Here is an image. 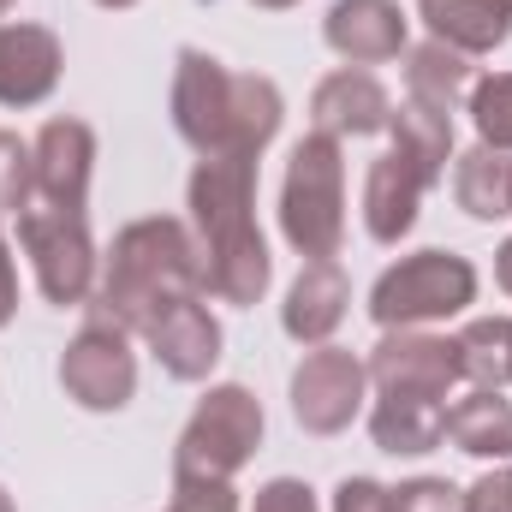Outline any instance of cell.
Returning <instances> with one entry per match:
<instances>
[{"label":"cell","mask_w":512,"mask_h":512,"mask_svg":"<svg viewBox=\"0 0 512 512\" xmlns=\"http://www.w3.org/2000/svg\"><path fill=\"white\" fill-rule=\"evenodd\" d=\"M256 203V155H203L191 173V221L203 251V292L221 304H256L268 292L274 256L262 245Z\"/></svg>","instance_id":"obj_1"},{"label":"cell","mask_w":512,"mask_h":512,"mask_svg":"<svg viewBox=\"0 0 512 512\" xmlns=\"http://www.w3.org/2000/svg\"><path fill=\"white\" fill-rule=\"evenodd\" d=\"M280 90L274 78L227 72L203 48H179L173 66V126L197 155H262L280 131Z\"/></svg>","instance_id":"obj_2"},{"label":"cell","mask_w":512,"mask_h":512,"mask_svg":"<svg viewBox=\"0 0 512 512\" xmlns=\"http://www.w3.org/2000/svg\"><path fill=\"white\" fill-rule=\"evenodd\" d=\"M185 298H203V251L185 221L149 215V221H131L126 233H114L90 310L114 316L126 334H149V322Z\"/></svg>","instance_id":"obj_3"},{"label":"cell","mask_w":512,"mask_h":512,"mask_svg":"<svg viewBox=\"0 0 512 512\" xmlns=\"http://www.w3.org/2000/svg\"><path fill=\"white\" fill-rule=\"evenodd\" d=\"M280 233L286 245L310 262H334L346 245V161L340 137L310 131L286 155V185H280Z\"/></svg>","instance_id":"obj_4"},{"label":"cell","mask_w":512,"mask_h":512,"mask_svg":"<svg viewBox=\"0 0 512 512\" xmlns=\"http://www.w3.org/2000/svg\"><path fill=\"white\" fill-rule=\"evenodd\" d=\"M262 447V405L251 387L227 382L209 387L203 405L191 411L179 447H173V477H203V483H233L251 453Z\"/></svg>","instance_id":"obj_5"},{"label":"cell","mask_w":512,"mask_h":512,"mask_svg":"<svg viewBox=\"0 0 512 512\" xmlns=\"http://www.w3.org/2000/svg\"><path fill=\"white\" fill-rule=\"evenodd\" d=\"M465 304H477V268L453 251H417L399 256L370 292V316L382 328H423L447 322Z\"/></svg>","instance_id":"obj_6"},{"label":"cell","mask_w":512,"mask_h":512,"mask_svg":"<svg viewBox=\"0 0 512 512\" xmlns=\"http://www.w3.org/2000/svg\"><path fill=\"white\" fill-rule=\"evenodd\" d=\"M18 245L36 268V286L48 304H84L96 298V239L84 227V209H54V203H30L18 215Z\"/></svg>","instance_id":"obj_7"},{"label":"cell","mask_w":512,"mask_h":512,"mask_svg":"<svg viewBox=\"0 0 512 512\" xmlns=\"http://www.w3.org/2000/svg\"><path fill=\"white\" fill-rule=\"evenodd\" d=\"M60 387L84 411H120V405H131V393H137V358H131V334L114 316L90 310V322L78 328V340L60 358Z\"/></svg>","instance_id":"obj_8"},{"label":"cell","mask_w":512,"mask_h":512,"mask_svg":"<svg viewBox=\"0 0 512 512\" xmlns=\"http://www.w3.org/2000/svg\"><path fill=\"white\" fill-rule=\"evenodd\" d=\"M364 387H370L364 358H352L346 346H316L292 370V417L310 435H340L364 411Z\"/></svg>","instance_id":"obj_9"},{"label":"cell","mask_w":512,"mask_h":512,"mask_svg":"<svg viewBox=\"0 0 512 512\" xmlns=\"http://www.w3.org/2000/svg\"><path fill=\"white\" fill-rule=\"evenodd\" d=\"M364 370H370L376 393H423V399H447L465 382L459 340L423 334V328H387Z\"/></svg>","instance_id":"obj_10"},{"label":"cell","mask_w":512,"mask_h":512,"mask_svg":"<svg viewBox=\"0 0 512 512\" xmlns=\"http://www.w3.org/2000/svg\"><path fill=\"white\" fill-rule=\"evenodd\" d=\"M36 155V197L54 209H84L96 173V131L84 120H48L30 143Z\"/></svg>","instance_id":"obj_11"},{"label":"cell","mask_w":512,"mask_h":512,"mask_svg":"<svg viewBox=\"0 0 512 512\" xmlns=\"http://www.w3.org/2000/svg\"><path fill=\"white\" fill-rule=\"evenodd\" d=\"M143 340H149L155 364H161L173 382H203V376L221 364V322L209 316L203 298H185V304L161 310Z\"/></svg>","instance_id":"obj_12"},{"label":"cell","mask_w":512,"mask_h":512,"mask_svg":"<svg viewBox=\"0 0 512 512\" xmlns=\"http://www.w3.org/2000/svg\"><path fill=\"white\" fill-rule=\"evenodd\" d=\"M60 36L42 24H0V108H36L60 84Z\"/></svg>","instance_id":"obj_13"},{"label":"cell","mask_w":512,"mask_h":512,"mask_svg":"<svg viewBox=\"0 0 512 512\" xmlns=\"http://www.w3.org/2000/svg\"><path fill=\"white\" fill-rule=\"evenodd\" d=\"M310 126L328 131V137H376V131L393 126V96L364 66L328 72L310 96Z\"/></svg>","instance_id":"obj_14"},{"label":"cell","mask_w":512,"mask_h":512,"mask_svg":"<svg viewBox=\"0 0 512 512\" xmlns=\"http://www.w3.org/2000/svg\"><path fill=\"white\" fill-rule=\"evenodd\" d=\"M328 48L352 66H382L405 54V12L393 0H334L328 24H322Z\"/></svg>","instance_id":"obj_15"},{"label":"cell","mask_w":512,"mask_h":512,"mask_svg":"<svg viewBox=\"0 0 512 512\" xmlns=\"http://www.w3.org/2000/svg\"><path fill=\"white\" fill-rule=\"evenodd\" d=\"M346 304H352V280L340 262H304V274L292 280L286 292V310H280V328L304 346H328V334L346 322Z\"/></svg>","instance_id":"obj_16"},{"label":"cell","mask_w":512,"mask_h":512,"mask_svg":"<svg viewBox=\"0 0 512 512\" xmlns=\"http://www.w3.org/2000/svg\"><path fill=\"white\" fill-rule=\"evenodd\" d=\"M423 191H429V179H423L399 149L376 155V167H370V179H364V227H370L376 245H399V239L417 227Z\"/></svg>","instance_id":"obj_17"},{"label":"cell","mask_w":512,"mask_h":512,"mask_svg":"<svg viewBox=\"0 0 512 512\" xmlns=\"http://www.w3.org/2000/svg\"><path fill=\"white\" fill-rule=\"evenodd\" d=\"M417 18L435 42L471 54H495L512 36V0H417Z\"/></svg>","instance_id":"obj_18"},{"label":"cell","mask_w":512,"mask_h":512,"mask_svg":"<svg viewBox=\"0 0 512 512\" xmlns=\"http://www.w3.org/2000/svg\"><path fill=\"white\" fill-rule=\"evenodd\" d=\"M370 435L382 453H435L447 441V399L423 393H382L370 411Z\"/></svg>","instance_id":"obj_19"},{"label":"cell","mask_w":512,"mask_h":512,"mask_svg":"<svg viewBox=\"0 0 512 512\" xmlns=\"http://www.w3.org/2000/svg\"><path fill=\"white\" fill-rule=\"evenodd\" d=\"M447 441L471 459H512V399L495 387H471L447 405Z\"/></svg>","instance_id":"obj_20"},{"label":"cell","mask_w":512,"mask_h":512,"mask_svg":"<svg viewBox=\"0 0 512 512\" xmlns=\"http://www.w3.org/2000/svg\"><path fill=\"white\" fill-rule=\"evenodd\" d=\"M471 60L459 54V48H447V42H423V48H411L405 54V102H417V108H435V114H447L453 120V108L471 96Z\"/></svg>","instance_id":"obj_21"},{"label":"cell","mask_w":512,"mask_h":512,"mask_svg":"<svg viewBox=\"0 0 512 512\" xmlns=\"http://www.w3.org/2000/svg\"><path fill=\"white\" fill-rule=\"evenodd\" d=\"M453 197H459V209L471 221L512 215V155L507 149H489V143L453 155Z\"/></svg>","instance_id":"obj_22"},{"label":"cell","mask_w":512,"mask_h":512,"mask_svg":"<svg viewBox=\"0 0 512 512\" xmlns=\"http://www.w3.org/2000/svg\"><path fill=\"white\" fill-rule=\"evenodd\" d=\"M393 149L429 179V185H441L447 179V161H453V120L447 114H435V108H417V102H399L393 108Z\"/></svg>","instance_id":"obj_23"},{"label":"cell","mask_w":512,"mask_h":512,"mask_svg":"<svg viewBox=\"0 0 512 512\" xmlns=\"http://www.w3.org/2000/svg\"><path fill=\"white\" fill-rule=\"evenodd\" d=\"M459 364L465 382L477 387H512V316H483L459 334Z\"/></svg>","instance_id":"obj_24"},{"label":"cell","mask_w":512,"mask_h":512,"mask_svg":"<svg viewBox=\"0 0 512 512\" xmlns=\"http://www.w3.org/2000/svg\"><path fill=\"white\" fill-rule=\"evenodd\" d=\"M471 120H477V137L489 149L512 155V72H495V78L471 84Z\"/></svg>","instance_id":"obj_25"},{"label":"cell","mask_w":512,"mask_h":512,"mask_svg":"<svg viewBox=\"0 0 512 512\" xmlns=\"http://www.w3.org/2000/svg\"><path fill=\"white\" fill-rule=\"evenodd\" d=\"M36 197V155L24 137L0 131V215H24Z\"/></svg>","instance_id":"obj_26"},{"label":"cell","mask_w":512,"mask_h":512,"mask_svg":"<svg viewBox=\"0 0 512 512\" xmlns=\"http://www.w3.org/2000/svg\"><path fill=\"white\" fill-rule=\"evenodd\" d=\"M387 512H465V489H453L441 477H411V483L387 489Z\"/></svg>","instance_id":"obj_27"},{"label":"cell","mask_w":512,"mask_h":512,"mask_svg":"<svg viewBox=\"0 0 512 512\" xmlns=\"http://www.w3.org/2000/svg\"><path fill=\"white\" fill-rule=\"evenodd\" d=\"M167 512H239L233 483H203V477H173Z\"/></svg>","instance_id":"obj_28"},{"label":"cell","mask_w":512,"mask_h":512,"mask_svg":"<svg viewBox=\"0 0 512 512\" xmlns=\"http://www.w3.org/2000/svg\"><path fill=\"white\" fill-rule=\"evenodd\" d=\"M251 512H322V507H316V489H310V483H298V477H274V483L256 489Z\"/></svg>","instance_id":"obj_29"},{"label":"cell","mask_w":512,"mask_h":512,"mask_svg":"<svg viewBox=\"0 0 512 512\" xmlns=\"http://www.w3.org/2000/svg\"><path fill=\"white\" fill-rule=\"evenodd\" d=\"M465 512H512V465L477 477V483L465 489Z\"/></svg>","instance_id":"obj_30"},{"label":"cell","mask_w":512,"mask_h":512,"mask_svg":"<svg viewBox=\"0 0 512 512\" xmlns=\"http://www.w3.org/2000/svg\"><path fill=\"white\" fill-rule=\"evenodd\" d=\"M334 512H387V489L376 477H346L334 489Z\"/></svg>","instance_id":"obj_31"},{"label":"cell","mask_w":512,"mask_h":512,"mask_svg":"<svg viewBox=\"0 0 512 512\" xmlns=\"http://www.w3.org/2000/svg\"><path fill=\"white\" fill-rule=\"evenodd\" d=\"M18 310V274H12V256H6V239H0V328L12 322Z\"/></svg>","instance_id":"obj_32"},{"label":"cell","mask_w":512,"mask_h":512,"mask_svg":"<svg viewBox=\"0 0 512 512\" xmlns=\"http://www.w3.org/2000/svg\"><path fill=\"white\" fill-rule=\"evenodd\" d=\"M495 280H501V292L512 298V239L501 245V256H495Z\"/></svg>","instance_id":"obj_33"},{"label":"cell","mask_w":512,"mask_h":512,"mask_svg":"<svg viewBox=\"0 0 512 512\" xmlns=\"http://www.w3.org/2000/svg\"><path fill=\"white\" fill-rule=\"evenodd\" d=\"M251 6H262V12H286V6H298V0H251Z\"/></svg>","instance_id":"obj_34"},{"label":"cell","mask_w":512,"mask_h":512,"mask_svg":"<svg viewBox=\"0 0 512 512\" xmlns=\"http://www.w3.org/2000/svg\"><path fill=\"white\" fill-rule=\"evenodd\" d=\"M96 6H108V12H126V6H137V0H96Z\"/></svg>","instance_id":"obj_35"},{"label":"cell","mask_w":512,"mask_h":512,"mask_svg":"<svg viewBox=\"0 0 512 512\" xmlns=\"http://www.w3.org/2000/svg\"><path fill=\"white\" fill-rule=\"evenodd\" d=\"M0 512H18V507H12V495H6V489H0Z\"/></svg>","instance_id":"obj_36"},{"label":"cell","mask_w":512,"mask_h":512,"mask_svg":"<svg viewBox=\"0 0 512 512\" xmlns=\"http://www.w3.org/2000/svg\"><path fill=\"white\" fill-rule=\"evenodd\" d=\"M12 6H18V0H0V18H6V12H12Z\"/></svg>","instance_id":"obj_37"}]
</instances>
